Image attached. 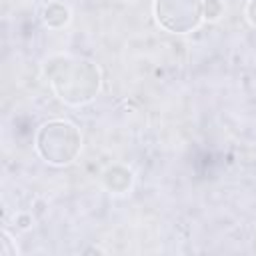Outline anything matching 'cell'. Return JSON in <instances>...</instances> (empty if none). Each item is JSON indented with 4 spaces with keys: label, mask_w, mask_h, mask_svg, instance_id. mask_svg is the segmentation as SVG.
Returning a JSON list of instances; mask_svg holds the SVG:
<instances>
[{
    "label": "cell",
    "mask_w": 256,
    "mask_h": 256,
    "mask_svg": "<svg viewBox=\"0 0 256 256\" xmlns=\"http://www.w3.org/2000/svg\"><path fill=\"white\" fill-rule=\"evenodd\" d=\"M46 76L58 98L68 104H84L100 88V72L88 60L54 58L46 66Z\"/></svg>",
    "instance_id": "obj_1"
},
{
    "label": "cell",
    "mask_w": 256,
    "mask_h": 256,
    "mask_svg": "<svg viewBox=\"0 0 256 256\" xmlns=\"http://www.w3.org/2000/svg\"><path fill=\"white\" fill-rule=\"evenodd\" d=\"M80 132L74 124L64 120L46 122L36 136L38 154L50 164H68L80 152Z\"/></svg>",
    "instance_id": "obj_2"
},
{
    "label": "cell",
    "mask_w": 256,
    "mask_h": 256,
    "mask_svg": "<svg viewBox=\"0 0 256 256\" xmlns=\"http://www.w3.org/2000/svg\"><path fill=\"white\" fill-rule=\"evenodd\" d=\"M156 20L160 26L174 34H186L194 30L204 16L202 0H156Z\"/></svg>",
    "instance_id": "obj_3"
},
{
    "label": "cell",
    "mask_w": 256,
    "mask_h": 256,
    "mask_svg": "<svg viewBox=\"0 0 256 256\" xmlns=\"http://www.w3.org/2000/svg\"><path fill=\"white\" fill-rule=\"evenodd\" d=\"M104 182H106V186H108L112 192H116V194L126 192V190L130 188V184H132V172L126 170L124 166H114V168H110V170L106 172Z\"/></svg>",
    "instance_id": "obj_4"
},
{
    "label": "cell",
    "mask_w": 256,
    "mask_h": 256,
    "mask_svg": "<svg viewBox=\"0 0 256 256\" xmlns=\"http://www.w3.org/2000/svg\"><path fill=\"white\" fill-rule=\"evenodd\" d=\"M44 22L50 26V28H60V26H64L68 20H70V12H68V8L64 6V4H60V2H52V4H48L46 8H44Z\"/></svg>",
    "instance_id": "obj_5"
},
{
    "label": "cell",
    "mask_w": 256,
    "mask_h": 256,
    "mask_svg": "<svg viewBox=\"0 0 256 256\" xmlns=\"http://www.w3.org/2000/svg\"><path fill=\"white\" fill-rule=\"evenodd\" d=\"M220 12H222L220 0H206V2H204V16H206V18L214 20V18L220 16Z\"/></svg>",
    "instance_id": "obj_6"
},
{
    "label": "cell",
    "mask_w": 256,
    "mask_h": 256,
    "mask_svg": "<svg viewBox=\"0 0 256 256\" xmlns=\"http://www.w3.org/2000/svg\"><path fill=\"white\" fill-rule=\"evenodd\" d=\"M2 246H4V248H2V256H14V254H16V248L12 246L10 236H8L6 232L2 234Z\"/></svg>",
    "instance_id": "obj_7"
},
{
    "label": "cell",
    "mask_w": 256,
    "mask_h": 256,
    "mask_svg": "<svg viewBox=\"0 0 256 256\" xmlns=\"http://www.w3.org/2000/svg\"><path fill=\"white\" fill-rule=\"evenodd\" d=\"M246 14H248V20L256 26V0H250V4L246 8Z\"/></svg>",
    "instance_id": "obj_8"
},
{
    "label": "cell",
    "mask_w": 256,
    "mask_h": 256,
    "mask_svg": "<svg viewBox=\"0 0 256 256\" xmlns=\"http://www.w3.org/2000/svg\"><path fill=\"white\" fill-rule=\"evenodd\" d=\"M16 222H18V226H20V228H28V226L32 224V218H30V216H18V218H16Z\"/></svg>",
    "instance_id": "obj_9"
}]
</instances>
